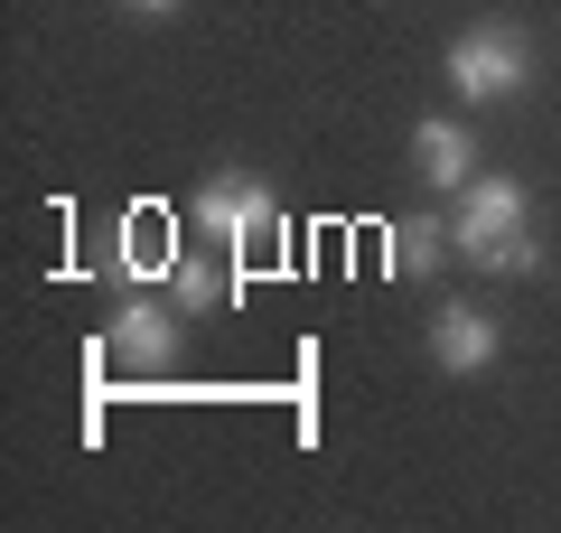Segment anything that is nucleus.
<instances>
[{
    "instance_id": "nucleus-9",
    "label": "nucleus",
    "mask_w": 561,
    "mask_h": 533,
    "mask_svg": "<svg viewBox=\"0 0 561 533\" xmlns=\"http://www.w3.org/2000/svg\"><path fill=\"white\" fill-rule=\"evenodd\" d=\"M169 299H179L187 318H206V309L225 299V272H216L206 253H179V272H169Z\"/></svg>"
},
{
    "instance_id": "nucleus-4",
    "label": "nucleus",
    "mask_w": 561,
    "mask_h": 533,
    "mask_svg": "<svg viewBox=\"0 0 561 533\" xmlns=\"http://www.w3.org/2000/svg\"><path fill=\"white\" fill-rule=\"evenodd\" d=\"M187 355V309L179 299H122L113 328H103V365H122V375H169Z\"/></svg>"
},
{
    "instance_id": "nucleus-8",
    "label": "nucleus",
    "mask_w": 561,
    "mask_h": 533,
    "mask_svg": "<svg viewBox=\"0 0 561 533\" xmlns=\"http://www.w3.org/2000/svg\"><path fill=\"white\" fill-rule=\"evenodd\" d=\"M113 272H122V281H169V272H179V225H169V235H160V216H140L131 235H122Z\"/></svg>"
},
{
    "instance_id": "nucleus-10",
    "label": "nucleus",
    "mask_w": 561,
    "mask_h": 533,
    "mask_svg": "<svg viewBox=\"0 0 561 533\" xmlns=\"http://www.w3.org/2000/svg\"><path fill=\"white\" fill-rule=\"evenodd\" d=\"M131 10H150V20H169V10H179V0H131Z\"/></svg>"
},
{
    "instance_id": "nucleus-5",
    "label": "nucleus",
    "mask_w": 561,
    "mask_h": 533,
    "mask_svg": "<svg viewBox=\"0 0 561 533\" xmlns=\"http://www.w3.org/2000/svg\"><path fill=\"white\" fill-rule=\"evenodd\" d=\"M496 355H505V328H496L486 309H468V299H449V309L431 318V365H440V375H486Z\"/></svg>"
},
{
    "instance_id": "nucleus-2",
    "label": "nucleus",
    "mask_w": 561,
    "mask_h": 533,
    "mask_svg": "<svg viewBox=\"0 0 561 533\" xmlns=\"http://www.w3.org/2000/svg\"><path fill=\"white\" fill-rule=\"evenodd\" d=\"M187 235H206L216 253H272L280 243V197H272V178L253 169H206L197 178V197H187Z\"/></svg>"
},
{
    "instance_id": "nucleus-6",
    "label": "nucleus",
    "mask_w": 561,
    "mask_h": 533,
    "mask_svg": "<svg viewBox=\"0 0 561 533\" xmlns=\"http://www.w3.org/2000/svg\"><path fill=\"white\" fill-rule=\"evenodd\" d=\"M412 169L431 178V188H449V197H459L468 178H478V132H468V122H449V113H431L412 132Z\"/></svg>"
},
{
    "instance_id": "nucleus-1",
    "label": "nucleus",
    "mask_w": 561,
    "mask_h": 533,
    "mask_svg": "<svg viewBox=\"0 0 561 533\" xmlns=\"http://www.w3.org/2000/svg\"><path fill=\"white\" fill-rule=\"evenodd\" d=\"M449 243H459V262L486 272V281H534L542 243H534V197H524V178H468L459 216H449Z\"/></svg>"
},
{
    "instance_id": "nucleus-3",
    "label": "nucleus",
    "mask_w": 561,
    "mask_h": 533,
    "mask_svg": "<svg viewBox=\"0 0 561 533\" xmlns=\"http://www.w3.org/2000/svg\"><path fill=\"white\" fill-rule=\"evenodd\" d=\"M440 76H449V94H459V103H515L524 84H534V47H524L515 20H478L440 57Z\"/></svg>"
},
{
    "instance_id": "nucleus-7",
    "label": "nucleus",
    "mask_w": 561,
    "mask_h": 533,
    "mask_svg": "<svg viewBox=\"0 0 561 533\" xmlns=\"http://www.w3.org/2000/svg\"><path fill=\"white\" fill-rule=\"evenodd\" d=\"M449 253H459V243H449V216H402L393 235H383V262H393V281H431Z\"/></svg>"
}]
</instances>
